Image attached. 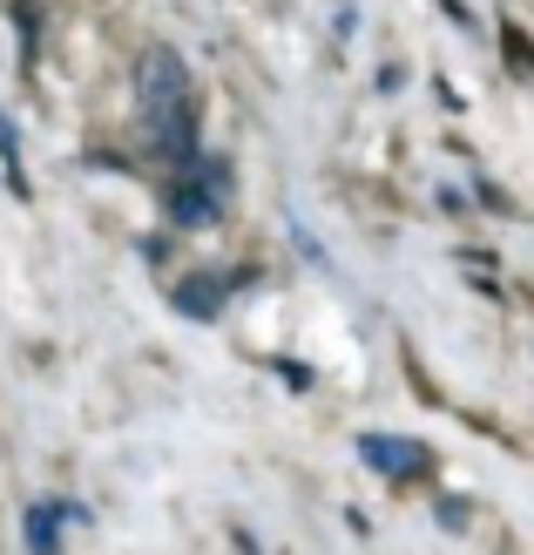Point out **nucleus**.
Listing matches in <instances>:
<instances>
[{
	"label": "nucleus",
	"instance_id": "nucleus-5",
	"mask_svg": "<svg viewBox=\"0 0 534 555\" xmlns=\"http://www.w3.org/2000/svg\"><path fill=\"white\" fill-rule=\"evenodd\" d=\"M223 292H231V278H183V285H177V312L183 319H217Z\"/></svg>",
	"mask_w": 534,
	"mask_h": 555
},
{
	"label": "nucleus",
	"instance_id": "nucleus-2",
	"mask_svg": "<svg viewBox=\"0 0 534 555\" xmlns=\"http://www.w3.org/2000/svg\"><path fill=\"white\" fill-rule=\"evenodd\" d=\"M359 461L373 467V475H386V481H413V475L433 467V454L419 448V440H406V434H359Z\"/></svg>",
	"mask_w": 534,
	"mask_h": 555
},
{
	"label": "nucleus",
	"instance_id": "nucleus-8",
	"mask_svg": "<svg viewBox=\"0 0 534 555\" xmlns=\"http://www.w3.org/2000/svg\"><path fill=\"white\" fill-rule=\"evenodd\" d=\"M440 529H467V502H460V494H446V502H440Z\"/></svg>",
	"mask_w": 534,
	"mask_h": 555
},
{
	"label": "nucleus",
	"instance_id": "nucleus-6",
	"mask_svg": "<svg viewBox=\"0 0 534 555\" xmlns=\"http://www.w3.org/2000/svg\"><path fill=\"white\" fill-rule=\"evenodd\" d=\"M0 163H8V183L27 197V177H21V135H14V116H0Z\"/></svg>",
	"mask_w": 534,
	"mask_h": 555
},
{
	"label": "nucleus",
	"instance_id": "nucleus-1",
	"mask_svg": "<svg viewBox=\"0 0 534 555\" xmlns=\"http://www.w3.org/2000/svg\"><path fill=\"white\" fill-rule=\"evenodd\" d=\"M135 89H143V116H149V156L170 170H196V81L190 62L170 41H149L135 62Z\"/></svg>",
	"mask_w": 534,
	"mask_h": 555
},
{
	"label": "nucleus",
	"instance_id": "nucleus-7",
	"mask_svg": "<svg viewBox=\"0 0 534 555\" xmlns=\"http://www.w3.org/2000/svg\"><path fill=\"white\" fill-rule=\"evenodd\" d=\"M500 48H508L515 75H534V41H521V27H500Z\"/></svg>",
	"mask_w": 534,
	"mask_h": 555
},
{
	"label": "nucleus",
	"instance_id": "nucleus-3",
	"mask_svg": "<svg viewBox=\"0 0 534 555\" xmlns=\"http://www.w3.org/2000/svg\"><path fill=\"white\" fill-rule=\"evenodd\" d=\"M162 210H170L177 231H210L223 217V190H210L204 177H177L170 190H162Z\"/></svg>",
	"mask_w": 534,
	"mask_h": 555
},
{
	"label": "nucleus",
	"instance_id": "nucleus-4",
	"mask_svg": "<svg viewBox=\"0 0 534 555\" xmlns=\"http://www.w3.org/2000/svg\"><path fill=\"white\" fill-rule=\"evenodd\" d=\"M62 521H95L81 502H35L27 508V555H62Z\"/></svg>",
	"mask_w": 534,
	"mask_h": 555
}]
</instances>
